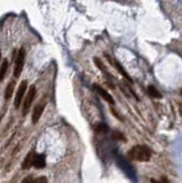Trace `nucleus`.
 <instances>
[{
  "instance_id": "nucleus-1",
  "label": "nucleus",
  "mask_w": 182,
  "mask_h": 183,
  "mask_svg": "<svg viewBox=\"0 0 182 183\" xmlns=\"http://www.w3.org/2000/svg\"><path fill=\"white\" fill-rule=\"evenodd\" d=\"M128 156L132 159L137 160V161H149L151 158V152L149 148L145 146H134L132 148Z\"/></svg>"
},
{
  "instance_id": "nucleus-2",
  "label": "nucleus",
  "mask_w": 182,
  "mask_h": 183,
  "mask_svg": "<svg viewBox=\"0 0 182 183\" xmlns=\"http://www.w3.org/2000/svg\"><path fill=\"white\" fill-rule=\"evenodd\" d=\"M24 62H25V51L24 48H21L17 53V56H16V61H15V66H14V77L15 78H19L20 75L22 73L24 66Z\"/></svg>"
},
{
  "instance_id": "nucleus-3",
  "label": "nucleus",
  "mask_w": 182,
  "mask_h": 183,
  "mask_svg": "<svg viewBox=\"0 0 182 183\" xmlns=\"http://www.w3.org/2000/svg\"><path fill=\"white\" fill-rule=\"evenodd\" d=\"M27 88H28V81L27 80H23L19 86V89H17V92H16V95H15V102H14V105L16 109L20 108V104L22 102V99H23L24 94H25V92H27Z\"/></svg>"
},
{
  "instance_id": "nucleus-4",
  "label": "nucleus",
  "mask_w": 182,
  "mask_h": 183,
  "mask_svg": "<svg viewBox=\"0 0 182 183\" xmlns=\"http://www.w3.org/2000/svg\"><path fill=\"white\" fill-rule=\"evenodd\" d=\"M34 97H36V87H34V86H31V87L29 88V93H28V95H27L25 101H24V103H23V114L24 116L29 112V109L31 107V104H32Z\"/></svg>"
},
{
  "instance_id": "nucleus-5",
  "label": "nucleus",
  "mask_w": 182,
  "mask_h": 183,
  "mask_svg": "<svg viewBox=\"0 0 182 183\" xmlns=\"http://www.w3.org/2000/svg\"><path fill=\"white\" fill-rule=\"evenodd\" d=\"M44 110H45V103H39L38 105H36V108L33 109V112H32L33 124H37V122L39 121V119L41 117Z\"/></svg>"
},
{
  "instance_id": "nucleus-6",
  "label": "nucleus",
  "mask_w": 182,
  "mask_h": 183,
  "mask_svg": "<svg viewBox=\"0 0 182 183\" xmlns=\"http://www.w3.org/2000/svg\"><path fill=\"white\" fill-rule=\"evenodd\" d=\"M94 89H95V90L98 92L100 96H102L103 99L107 101L108 103H110V104H113V103H115V101H113V99H112L111 95L109 94V93H108L105 89H103L102 87H101V86H98V85H95V86H94Z\"/></svg>"
},
{
  "instance_id": "nucleus-7",
  "label": "nucleus",
  "mask_w": 182,
  "mask_h": 183,
  "mask_svg": "<svg viewBox=\"0 0 182 183\" xmlns=\"http://www.w3.org/2000/svg\"><path fill=\"white\" fill-rule=\"evenodd\" d=\"M32 166H34V167L38 168V169L44 168V167L46 166V159H45V156L41 155V153H39V155H34Z\"/></svg>"
},
{
  "instance_id": "nucleus-8",
  "label": "nucleus",
  "mask_w": 182,
  "mask_h": 183,
  "mask_svg": "<svg viewBox=\"0 0 182 183\" xmlns=\"http://www.w3.org/2000/svg\"><path fill=\"white\" fill-rule=\"evenodd\" d=\"M34 155H36V153H34V151H30L28 155L25 156L23 163H22V169H29L31 166H32Z\"/></svg>"
},
{
  "instance_id": "nucleus-9",
  "label": "nucleus",
  "mask_w": 182,
  "mask_h": 183,
  "mask_svg": "<svg viewBox=\"0 0 182 183\" xmlns=\"http://www.w3.org/2000/svg\"><path fill=\"white\" fill-rule=\"evenodd\" d=\"M14 88H15V81L14 80H12V81L8 83L7 87H6V90H5V99L6 100H9L10 97H12L13 92H14Z\"/></svg>"
},
{
  "instance_id": "nucleus-10",
  "label": "nucleus",
  "mask_w": 182,
  "mask_h": 183,
  "mask_svg": "<svg viewBox=\"0 0 182 183\" xmlns=\"http://www.w3.org/2000/svg\"><path fill=\"white\" fill-rule=\"evenodd\" d=\"M7 69H8V61H7V60H4L2 63H0V83L5 78Z\"/></svg>"
},
{
  "instance_id": "nucleus-11",
  "label": "nucleus",
  "mask_w": 182,
  "mask_h": 183,
  "mask_svg": "<svg viewBox=\"0 0 182 183\" xmlns=\"http://www.w3.org/2000/svg\"><path fill=\"white\" fill-rule=\"evenodd\" d=\"M148 93L150 94V96H152L155 99H162V94L159 93V90L157 88H155L152 85L148 86Z\"/></svg>"
},
{
  "instance_id": "nucleus-12",
  "label": "nucleus",
  "mask_w": 182,
  "mask_h": 183,
  "mask_svg": "<svg viewBox=\"0 0 182 183\" xmlns=\"http://www.w3.org/2000/svg\"><path fill=\"white\" fill-rule=\"evenodd\" d=\"M115 65H116L117 70L119 71V72H120L121 75L124 76V77H125V78H126L127 80H130V81H131V83H132L131 77H130V76L127 75V72H126V71H125V69H124V68H123V66H121V64H119V63H118V62H115Z\"/></svg>"
},
{
  "instance_id": "nucleus-13",
  "label": "nucleus",
  "mask_w": 182,
  "mask_h": 183,
  "mask_svg": "<svg viewBox=\"0 0 182 183\" xmlns=\"http://www.w3.org/2000/svg\"><path fill=\"white\" fill-rule=\"evenodd\" d=\"M94 61H95V63H96V65L98 66V69H100V70H102L103 72H104V73H105V75H108L107 69H105V66L103 65V63H101V61H100V60H98V58H95V60H94Z\"/></svg>"
},
{
  "instance_id": "nucleus-14",
  "label": "nucleus",
  "mask_w": 182,
  "mask_h": 183,
  "mask_svg": "<svg viewBox=\"0 0 182 183\" xmlns=\"http://www.w3.org/2000/svg\"><path fill=\"white\" fill-rule=\"evenodd\" d=\"M96 131L98 132V133H105V132H108V127L105 126V125H98V127H96Z\"/></svg>"
},
{
  "instance_id": "nucleus-15",
  "label": "nucleus",
  "mask_w": 182,
  "mask_h": 183,
  "mask_svg": "<svg viewBox=\"0 0 182 183\" xmlns=\"http://www.w3.org/2000/svg\"><path fill=\"white\" fill-rule=\"evenodd\" d=\"M33 183H47V178L45 176H39L38 178H34Z\"/></svg>"
},
{
  "instance_id": "nucleus-16",
  "label": "nucleus",
  "mask_w": 182,
  "mask_h": 183,
  "mask_svg": "<svg viewBox=\"0 0 182 183\" xmlns=\"http://www.w3.org/2000/svg\"><path fill=\"white\" fill-rule=\"evenodd\" d=\"M33 181H34V178H33L32 175H29V176H27V178H23V181L21 183H33Z\"/></svg>"
},
{
  "instance_id": "nucleus-17",
  "label": "nucleus",
  "mask_w": 182,
  "mask_h": 183,
  "mask_svg": "<svg viewBox=\"0 0 182 183\" xmlns=\"http://www.w3.org/2000/svg\"><path fill=\"white\" fill-rule=\"evenodd\" d=\"M151 183H168V180L166 178H162L160 181H155V180H150Z\"/></svg>"
},
{
  "instance_id": "nucleus-18",
  "label": "nucleus",
  "mask_w": 182,
  "mask_h": 183,
  "mask_svg": "<svg viewBox=\"0 0 182 183\" xmlns=\"http://www.w3.org/2000/svg\"><path fill=\"white\" fill-rule=\"evenodd\" d=\"M0 61H1V52H0Z\"/></svg>"
}]
</instances>
